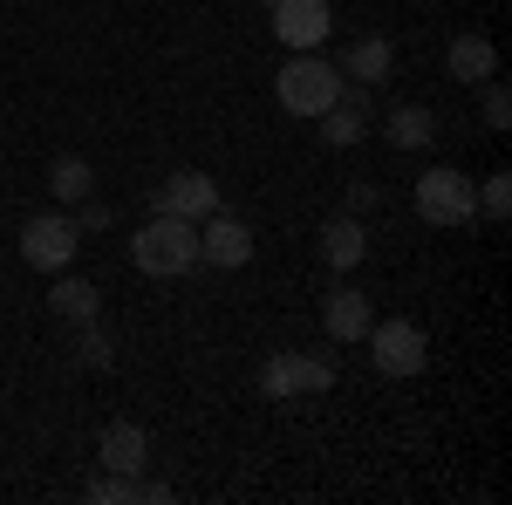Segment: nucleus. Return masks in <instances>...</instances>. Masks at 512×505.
<instances>
[{
    "instance_id": "nucleus-1",
    "label": "nucleus",
    "mask_w": 512,
    "mask_h": 505,
    "mask_svg": "<svg viewBox=\"0 0 512 505\" xmlns=\"http://www.w3.org/2000/svg\"><path fill=\"white\" fill-rule=\"evenodd\" d=\"M274 96H280V110H287V117L315 123L328 103H342V96H349V82H342L335 62H321L315 48H301V55H287V69L274 76Z\"/></svg>"
},
{
    "instance_id": "nucleus-2",
    "label": "nucleus",
    "mask_w": 512,
    "mask_h": 505,
    "mask_svg": "<svg viewBox=\"0 0 512 505\" xmlns=\"http://www.w3.org/2000/svg\"><path fill=\"white\" fill-rule=\"evenodd\" d=\"M130 260L151 280H178V273L198 267V226L192 219H171V212H151L137 226V239H130Z\"/></svg>"
},
{
    "instance_id": "nucleus-3",
    "label": "nucleus",
    "mask_w": 512,
    "mask_h": 505,
    "mask_svg": "<svg viewBox=\"0 0 512 505\" xmlns=\"http://www.w3.org/2000/svg\"><path fill=\"white\" fill-rule=\"evenodd\" d=\"M417 219L424 226H472L478 219V185L451 164H431L417 178Z\"/></svg>"
},
{
    "instance_id": "nucleus-4",
    "label": "nucleus",
    "mask_w": 512,
    "mask_h": 505,
    "mask_svg": "<svg viewBox=\"0 0 512 505\" xmlns=\"http://www.w3.org/2000/svg\"><path fill=\"white\" fill-rule=\"evenodd\" d=\"M369 362L383 369V376H424V362H431V342H424V328L417 321H369Z\"/></svg>"
},
{
    "instance_id": "nucleus-5",
    "label": "nucleus",
    "mask_w": 512,
    "mask_h": 505,
    "mask_svg": "<svg viewBox=\"0 0 512 505\" xmlns=\"http://www.w3.org/2000/svg\"><path fill=\"white\" fill-rule=\"evenodd\" d=\"M76 246H82V226L69 212H35V219L21 226V260L35 273H62L76 260Z\"/></svg>"
},
{
    "instance_id": "nucleus-6",
    "label": "nucleus",
    "mask_w": 512,
    "mask_h": 505,
    "mask_svg": "<svg viewBox=\"0 0 512 505\" xmlns=\"http://www.w3.org/2000/svg\"><path fill=\"white\" fill-rule=\"evenodd\" d=\"M274 7V35L301 55V48H321V41L335 35V7L328 0H267Z\"/></svg>"
},
{
    "instance_id": "nucleus-7",
    "label": "nucleus",
    "mask_w": 512,
    "mask_h": 505,
    "mask_svg": "<svg viewBox=\"0 0 512 505\" xmlns=\"http://www.w3.org/2000/svg\"><path fill=\"white\" fill-rule=\"evenodd\" d=\"M198 260L219 273H239L253 260V233L239 226L233 212H212V219H198Z\"/></svg>"
},
{
    "instance_id": "nucleus-8",
    "label": "nucleus",
    "mask_w": 512,
    "mask_h": 505,
    "mask_svg": "<svg viewBox=\"0 0 512 505\" xmlns=\"http://www.w3.org/2000/svg\"><path fill=\"white\" fill-rule=\"evenodd\" d=\"M158 212H171V219H212L219 212V185L205 178V171H171L158 185Z\"/></svg>"
},
{
    "instance_id": "nucleus-9",
    "label": "nucleus",
    "mask_w": 512,
    "mask_h": 505,
    "mask_svg": "<svg viewBox=\"0 0 512 505\" xmlns=\"http://www.w3.org/2000/svg\"><path fill=\"white\" fill-rule=\"evenodd\" d=\"M96 458H103V471H117V478H144V465H151V430L144 424H110L96 437Z\"/></svg>"
},
{
    "instance_id": "nucleus-10",
    "label": "nucleus",
    "mask_w": 512,
    "mask_h": 505,
    "mask_svg": "<svg viewBox=\"0 0 512 505\" xmlns=\"http://www.w3.org/2000/svg\"><path fill=\"white\" fill-rule=\"evenodd\" d=\"M369 321H376V308H369L362 287H328V301H321V328H328V342H362Z\"/></svg>"
},
{
    "instance_id": "nucleus-11",
    "label": "nucleus",
    "mask_w": 512,
    "mask_h": 505,
    "mask_svg": "<svg viewBox=\"0 0 512 505\" xmlns=\"http://www.w3.org/2000/svg\"><path fill=\"white\" fill-rule=\"evenodd\" d=\"M444 76L451 82H492L499 76V48H492V35H451V48H444Z\"/></svg>"
},
{
    "instance_id": "nucleus-12",
    "label": "nucleus",
    "mask_w": 512,
    "mask_h": 505,
    "mask_svg": "<svg viewBox=\"0 0 512 505\" xmlns=\"http://www.w3.org/2000/svg\"><path fill=\"white\" fill-rule=\"evenodd\" d=\"M321 260L335 273H355L362 260H369V233H362V219L355 212H342V219H328L321 226Z\"/></svg>"
},
{
    "instance_id": "nucleus-13",
    "label": "nucleus",
    "mask_w": 512,
    "mask_h": 505,
    "mask_svg": "<svg viewBox=\"0 0 512 505\" xmlns=\"http://www.w3.org/2000/svg\"><path fill=\"white\" fill-rule=\"evenodd\" d=\"M396 69V48L383 35H362L349 41V55H342V82H362V89H376V82H390Z\"/></svg>"
},
{
    "instance_id": "nucleus-14",
    "label": "nucleus",
    "mask_w": 512,
    "mask_h": 505,
    "mask_svg": "<svg viewBox=\"0 0 512 505\" xmlns=\"http://www.w3.org/2000/svg\"><path fill=\"white\" fill-rule=\"evenodd\" d=\"M383 137H390L396 151H424V144L437 137V117L424 110V103H396L390 123H383Z\"/></svg>"
},
{
    "instance_id": "nucleus-15",
    "label": "nucleus",
    "mask_w": 512,
    "mask_h": 505,
    "mask_svg": "<svg viewBox=\"0 0 512 505\" xmlns=\"http://www.w3.org/2000/svg\"><path fill=\"white\" fill-rule=\"evenodd\" d=\"M315 123H321V137H328L335 151H349V144H362V137H369V117H362V103H355V96L328 103V110H321Z\"/></svg>"
},
{
    "instance_id": "nucleus-16",
    "label": "nucleus",
    "mask_w": 512,
    "mask_h": 505,
    "mask_svg": "<svg viewBox=\"0 0 512 505\" xmlns=\"http://www.w3.org/2000/svg\"><path fill=\"white\" fill-rule=\"evenodd\" d=\"M48 192L62 198V205H82V198L96 192V171H89V157H55V164H48Z\"/></svg>"
},
{
    "instance_id": "nucleus-17",
    "label": "nucleus",
    "mask_w": 512,
    "mask_h": 505,
    "mask_svg": "<svg viewBox=\"0 0 512 505\" xmlns=\"http://www.w3.org/2000/svg\"><path fill=\"white\" fill-rule=\"evenodd\" d=\"M48 308L62 314V321H82V328H89L103 301H96V287H89V280H55V294H48Z\"/></svg>"
},
{
    "instance_id": "nucleus-18",
    "label": "nucleus",
    "mask_w": 512,
    "mask_h": 505,
    "mask_svg": "<svg viewBox=\"0 0 512 505\" xmlns=\"http://www.w3.org/2000/svg\"><path fill=\"white\" fill-rule=\"evenodd\" d=\"M287 369H294V396H321V389H335V362H328V355L287 349Z\"/></svg>"
},
{
    "instance_id": "nucleus-19",
    "label": "nucleus",
    "mask_w": 512,
    "mask_h": 505,
    "mask_svg": "<svg viewBox=\"0 0 512 505\" xmlns=\"http://www.w3.org/2000/svg\"><path fill=\"white\" fill-rule=\"evenodd\" d=\"M82 499H89V505H130V499H137V478L103 471V478H89V485H82Z\"/></svg>"
},
{
    "instance_id": "nucleus-20",
    "label": "nucleus",
    "mask_w": 512,
    "mask_h": 505,
    "mask_svg": "<svg viewBox=\"0 0 512 505\" xmlns=\"http://www.w3.org/2000/svg\"><path fill=\"white\" fill-rule=\"evenodd\" d=\"M260 396H267V403H294V369H287V349L267 355V369H260Z\"/></svg>"
},
{
    "instance_id": "nucleus-21",
    "label": "nucleus",
    "mask_w": 512,
    "mask_h": 505,
    "mask_svg": "<svg viewBox=\"0 0 512 505\" xmlns=\"http://www.w3.org/2000/svg\"><path fill=\"white\" fill-rule=\"evenodd\" d=\"M478 212H485V219H506L512 212V178L506 171H492V178L478 185Z\"/></svg>"
},
{
    "instance_id": "nucleus-22",
    "label": "nucleus",
    "mask_w": 512,
    "mask_h": 505,
    "mask_svg": "<svg viewBox=\"0 0 512 505\" xmlns=\"http://www.w3.org/2000/svg\"><path fill=\"white\" fill-rule=\"evenodd\" d=\"M512 123V96H506V82L492 76L485 82V130H506Z\"/></svg>"
},
{
    "instance_id": "nucleus-23",
    "label": "nucleus",
    "mask_w": 512,
    "mask_h": 505,
    "mask_svg": "<svg viewBox=\"0 0 512 505\" xmlns=\"http://www.w3.org/2000/svg\"><path fill=\"white\" fill-rule=\"evenodd\" d=\"M82 369H110V335H96V321L82 335Z\"/></svg>"
}]
</instances>
